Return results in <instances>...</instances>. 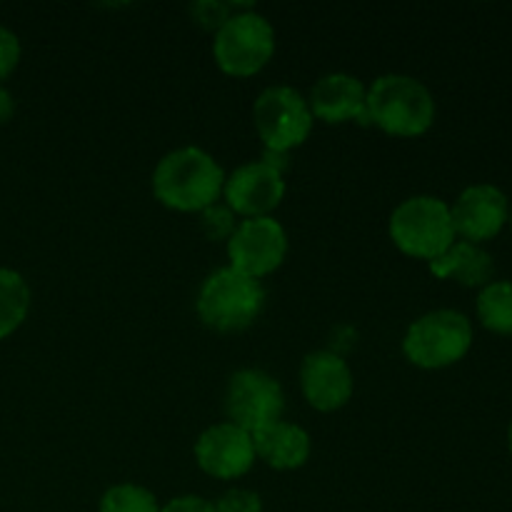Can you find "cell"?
Instances as JSON below:
<instances>
[{"label":"cell","instance_id":"1","mask_svg":"<svg viewBox=\"0 0 512 512\" xmlns=\"http://www.w3.org/2000/svg\"><path fill=\"white\" fill-rule=\"evenodd\" d=\"M225 170L208 150L185 145L165 153L153 170V195L175 213H203L220 203Z\"/></svg>","mask_w":512,"mask_h":512},{"label":"cell","instance_id":"2","mask_svg":"<svg viewBox=\"0 0 512 512\" xmlns=\"http://www.w3.org/2000/svg\"><path fill=\"white\" fill-rule=\"evenodd\" d=\"M368 123L393 138H420L435 123V98L413 75L385 73L368 88Z\"/></svg>","mask_w":512,"mask_h":512},{"label":"cell","instance_id":"3","mask_svg":"<svg viewBox=\"0 0 512 512\" xmlns=\"http://www.w3.org/2000/svg\"><path fill=\"white\" fill-rule=\"evenodd\" d=\"M265 308V288L260 280L248 278L240 270H213L203 280L195 298V310L205 328L215 333H240L260 318Z\"/></svg>","mask_w":512,"mask_h":512},{"label":"cell","instance_id":"4","mask_svg":"<svg viewBox=\"0 0 512 512\" xmlns=\"http://www.w3.org/2000/svg\"><path fill=\"white\" fill-rule=\"evenodd\" d=\"M388 235L395 248L415 260H435L455 243L450 205L435 195H413L393 210Z\"/></svg>","mask_w":512,"mask_h":512},{"label":"cell","instance_id":"5","mask_svg":"<svg viewBox=\"0 0 512 512\" xmlns=\"http://www.w3.org/2000/svg\"><path fill=\"white\" fill-rule=\"evenodd\" d=\"M473 348V323L460 310L440 308L410 323L403 338L408 363L423 370H443L460 363Z\"/></svg>","mask_w":512,"mask_h":512},{"label":"cell","instance_id":"6","mask_svg":"<svg viewBox=\"0 0 512 512\" xmlns=\"http://www.w3.org/2000/svg\"><path fill=\"white\" fill-rule=\"evenodd\" d=\"M275 55V28L255 10H235L213 40V58L230 78H253Z\"/></svg>","mask_w":512,"mask_h":512},{"label":"cell","instance_id":"7","mask_svg":"<svg viewBox=\"0 0 512 512\" xmlns=\"http://www.w3.org/2000/svg\"><path fill=\"white\" fill-rule=\"evenodd\" d=\"M253 123L268 153L285 155L313 133L315 118L308 98L290 85H270L255 98Z\"/></svg>","mask_w":512,"mask_h":512},{"label":"cell","instance_id":"8","mask_svg":"<svg viewBox=\"0 0 512 512\" xmlns=\"http://www.w3.org/2000/svg\"><path fill=\"white\" fill-rule=\"evenodd\" d=\"M283 410V385L270 373L243 368L230 375L228 388H225V415L233 425L253 435L255 430L283 418Z\"/></svg>","mask_w":512,"mask_h":512},{"label":"cell","instance_id":"9","mask_svg":"<svg viewBox=\"0 0 512 512\" xmlns=\"http://www.w3.org/2000/svg\"><path fill=\"white\" fill-rule=\"evenodd\" d=\"M225 248H228L230 268L240 270L248 278L263 280L285 263L288 233L273 215L248 218L240 220Z\"/></svg>","mask_w":512,"mask_h":512},{"label":"cell","instance_id":"10","mask_svg":"<svg viewBox=\"0 0 512 512\" xmlns=\"http://www.w3.org/2000/svg\"><path fill=\"white\" fill-rule=\"evenodd\" d=\"M225 205L238 218H268L285 198L283 170L265 160H250L225 175Z\"/></svg>","mask_w":512,"mask_h":512},{"label":"cell","instance_id":"11","mask_svg":"<svg viewBox=\"0 0 512 512\" xmlns=\"http://www.w3.org/2000/svg\"><path fill=\"white\" fill-rule=\"evenodd\" d=\"M195 463L215 480H238L255 465L253 435L230 420L205 428L195 440Z\"/></svg>","mask_w":512,"mask_h":512},{"label":"cell","instance_id":"12","mask_svg":"<svg viewBox=\"0 0 512 512\" xmlns=\"http://www.w3.org/2000/svg\"><path fill=\"white\" fill-rule=\"evenodd\" d=\"M300 390L313 410L335 413L353 398V370L343 355L333 350H313L300 363Z\"/></svg>","mask_w":512,"mask_h":512},{"label":"cell","instance_id":"13","mask_svg":"<svg viewBox=\"0 0 512 512\" xmlns=\"http://www.w3.org/2000/svg\"><path fill=\"white\" fill-rule=\"evenodd\" d=\"M450 215H453L455 235H460L468 243L480 245L495 238L510 220L508 195L498 185H470L450 205Z\"/></svg>","mask_w":512,"mask_h":512},{"label":"cell","instance_id":"14","mask_svg":"<svg viewBox=\"0 0 512 512\" xmlns=\"http://www.w3.org/2000/svg\"><path fill=\"white\" fill-rule=\"evenodd\" d=\"M368 88L358 75L328 73L310 90V113L328 125L363 123L368 125Z\"/></svg>","mask_w":512,"mask_h":512},{"label":"cell","instance_id":"15","mask_svg":"<svg viewBox=\"0 0 512 512\" xmlns=\"http://www.w3.org/2000/svg\"><path fill=\"white\" fill-rule=\"evenodd\" d=\"M255 458L263 460L273 470H298L303 468L313 453V440L308 430L288 420H275L253 433Z\"/></svg>","mask_w":512,"mask_h":512},{"label":"cell","instance_id":"16","mask_svg":"<svg viewBox=\"0 0 512 512\" xmlns=\"http://www.w3.org/2000/svg\"><path fill=\"white\" fill-rule=\"evenodd\" d=\"M430 273L440 280H455L465 288H485L493 283L495 260L480 245L468 240H455L443 255L430 260Z\"/></svg>","mask_w":512,"mask_h":512},{"label":"cell","instance_id":"17","mask_svg":"<svg viewBox=\"0 0 512 512\" xmlns=\"http://www.w3.org/2000/svg\"><path fill=\"white\" fill-rule=\"evenodd\" d=\"M30 313V285L13 268H0V340L10 338Z\"/></svg>","mask_w":512,"mask_h":512},{"label":"cell","instance_id":"18","mask_svg":"<svg viewBox=\"0 0 512 512\" xmlns=\"http://www.w3.org/2000/svg\"><path fill=\"white\" fill-rule=\"evenodd\" d=\"M478 318L488 330L498 335H512V283L493 280L478 295Z\"/></svg>","mask_w":512,"mask_h":512},{"label":"cell","instance_id":"19","mask_svg":"<svg viewBox=\"0 0 512 512\" xmlns=\"http://www.w3.org/2000/svg\"><path fill=\"white\" fill-rule=\"evenodd\" d=\"M98 512H160V503L143 485L120 483L105 490Z\"/></svg>","mask_w":512,"mask_h":512},{"label":"cell","instance_id":"20","mask_svg":"<svg viewBox=\"0 0 512 512\" xmlns=\"http://www.w3.org/2000/svg\"><path fill=\"white\" fill-rule=\"evenodd\" d=\"M235 228H238V215L225 203H215L200 213V230L213 243H228Z\"/></svg>","mask_w":512,"mask_h":512},{"label":"cell","instance_id":"21","mask_svg":"<svg viewBox=\"0 0 512 512\" xmlns=\"http://www.w3.org/2000/svg\"><path fill=\"white\" fill-rule=\"evenodd\" d=\"M215 512H263V500L255 490L233 488L225 490L213 503Z\"/></svg>","mask_w":512,"mask_h":512},{"label":"cell","instance_id":"22","mask_svg":"<svg viewBox=\"0 0 512 512\" xmlns=\"http://www.w3.org/2000/svg\"><path fill=\"white\" fill-rule=\"evenodd\" d=\"M20 55H23L20 38L10 28L0 25V80H5L18 68Z\"/></svg>","mask_w":512,"mask_h":512},{"label":"cell","instance_id":"23","mask_svg":"<svg viewBox=\"0 0 512 512\" xmlns=\"http://www.w3.org/2000/svg\"><path fill=\"white\" fill-rule=\"evenodd\" d=\"M190 13H193L195 23L203 25V28L208 30H218L220 25L225 23V20L230 18V5L225 3H213V0H203V3H195L193 8H190Z\"/></svg>","mask_w":512,"mask_h":512},{"label":"cell","instance_id":"24","mask_svg":"<svg viewBox=\"0 0 512 512\" xmlns=\"http://www.w3.org/2000/svg\"><path fill=\"white\" fill-rule=\"evenodd\" d=\"M160 512H215V508L200 495H178L170 503L160 505Z\"/></svg>","mask_w":512,"mask_h":512},{"label":"cell","instance_id":"25","mask_svg":"<svg viewBox=\"0 0 512 512\" xmlns=\"http://www.w3.org/2000/svg\"><path fill=\"white\" fill-rule=\"evenodd\" d=\"M15 115V100L13 93L8 88H0V125L8 123L10 118Z\"/></svg>","mask_w":512,"mask_h":512},{"label":"cell","instance_id":"26","mask_svg":"<svg viewBox=\"0 0 512 512\" xmlns=\"http://www.w3.org/2000/svg\"><path fill=\"white\" fill-rule=\"evenodd\" d=\"M508 448H510V453H512V420H510V425H508Z\"/></svg>","mask_w":512,"mask_h":512},{"label":"cell","instance_id":"27","mask_svg":"<svg viewBox=\"0 0 512 512\" xmlns=\"http://www.w3.org/2000/svg\"><path fill=\"white\" fill-rule=\"evenodd\" d=\"M510 225H512V213H510Z\"/></svg>","mask_w":512,"mask_h":512}]
</instances>
